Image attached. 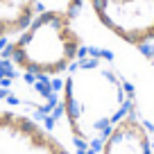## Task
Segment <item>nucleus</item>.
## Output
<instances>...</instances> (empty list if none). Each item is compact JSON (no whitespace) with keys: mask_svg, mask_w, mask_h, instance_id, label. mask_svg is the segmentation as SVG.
Listing matches in <instances>:
<instances>
[{"mask_svg":"<svg viewBox=\"0 0 154 154\" xmlns=\"http://www.w3.org/2000/svg\"><path fill=\"white\" fill-rule=\"evenodd\" d=\"M131 106L125 79L109 57L86 50L54 86L52 125L82 154H88L109 125Z\"/></svg>","mask_w":154,"mask_h":154,"instance_id":"obj_1","label":"nucleus"},{"mask_svg":"<svg viewBox=\"0 0 154 154\" xmlns=\"http://www.w3.org/2000/svg\"><path fill=\"white\" fill-rule=\"evenodd\" d=\"M88 50L77 25V14L66 7H41L20 32L0 45V72L34 84L57 82Z\"/></svg>","mask_w":154,"mask_h":154,"instance_id":"obj_2","label":"nucleus"},{"mask_svg":"<svg viewBox=\"0 0 154 154\" xmlns=\"http://www.w3.org/2000/svg\"><path fill=\"white\" fill-rule=\"evenodd\" d=\"M0 154H82V152L72 147L66 136L52 125L50 113L25 102L11 84V97L0 109Z\"/></svg>","mask_w":154,"mask_h":154,"instance_id":"obj_3","label":"nucleus"},{"mask_svg":"<svg viewBox=\"0 0 154 154\" xmlns=\"http://www.w3.org/2000/svg\"><path fill=\"white\" fill-rule=\"evenodd\" d=\"M95 25L134 50L154 45V0H84Z\"/></svg>","mask_w":154,"mask_h":154,"instance_id":"obj_4","label":"nucleus"},{"mask_svg":"<svg viewBox=\"0 0 154 154\" xmlns=\"http://www.w3.org/2000/svg\"><path fill=\"white\" fill-rule=\"evenodd\" d=\"M88 154H154V131L143 116L129 106L109 125Z\"/></svg>","mask_w":154,"mask_h":154,"instance_id":"obj_5","label":"nucleus"},{"mask_svg":"<svg viewBox=\"0 0 154 154\" xmlns=\"http://www.w3.org/2000/svg\"><path fill=\"white\" fill-rule=\"evenodd\" d=\"M41 7V0H0V41L5 43L9 36L20 32Z\"/></svg>","mask_w":154,"mask_h":154,"instance_id":"obj_6","label":"nucleus"},{"mask_svg":"<svg viewBox=\"0 0 154 154\" xmlns=\"http://www.w3.org/2000/svg\"><path fill=\"white\" fill-rule=\"evenodd\" d=\"M9 97H11V84H9V79L0 72V109L9 102Z\"/></svg>","mask_w":154,"mask_h":154,"instance_id":"obj_7","label":"nucleus"},{"mask_svg":"<svg viewBox=\"0 0 154 154\" xmlns=\"http://www.w3.org/2000/svg\"><path fill=\"white\" fill-rule=\"evenodd\" d=\"M61 7H66L68 11H72V14H82L84 11V0H61Z\"/></svg>","mask_w":154,"mask_h":154,"instance_id":"obj_8","label":"nucleus"},{"mask_svg":"<svg viewBox=\"0 0 154 154\" xmlns=\"http://www.w3.org/2000/svg\"><path fill=\"white\" fill-rule=\"evenodd\" d=\"M0 43H2V41H0Z\"/></svg>","mask_w":154,"mask_h":154,"instance_id":"obj_9","label":"nucleus"}]
</instances>
